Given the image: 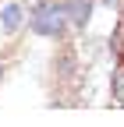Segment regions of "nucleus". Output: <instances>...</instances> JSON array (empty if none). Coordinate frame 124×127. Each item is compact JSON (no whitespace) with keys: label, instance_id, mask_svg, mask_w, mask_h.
<instances>
[{"label":"nucleus","instance_id":"f257e3e1","mask_svg":"<svg viewBox=\"0 0 124 127\" xmlns=\"http://www.w3.org/2000/svg\"><path fill=\"white\" fill-rule=\"evenodd\" d=\"M28 25H32L36 35H46V39H57L67 25V14H64V4H39L32 14H28Z\"/></svg>","mask_w":124,"mask_h":127},{"label":"nucleus","instance_id":"f03ea898","mask_svg":"<svg viewBox=\"0 0 124 127\" xmlns=\"http://www.w3.org/2000/svg\"><path fill=\"white\" fill-rule=\"evenodd\" d=\"M21 21H25L21 4H4V11H0V28H4V32H18Z\"/></svg>","mask_w":124,"mask_h":127},{"label":"nucleus","instance_id":"7ed1b4c3","mask_svg":"<svg viewBox=\"0 0 124 127\" xmlns=\"http://www.w3.org/2000/svg\"><path fill=\"white\" fill-rule=\"evenodd\" d=\"M89 11H92V4H89V0H71V4L64 7V14H67L74 25H85V21H89Z\"/></svg>","mask_w":124,"mask_h":127},{"label":"nucleus","instance_id":"20e7f679","mask_svg":"<svg viewBox=\"0 0 124 127\" xmlns=\"http://www.w3.org/2000/svg\"><path fill=\"white\" fill-rule=\"evenodd\" d=\"M114 99L124 106V67H121V71H114Z\"/></svg>","mask_w":124,"mask_h":127}]
</instances>
